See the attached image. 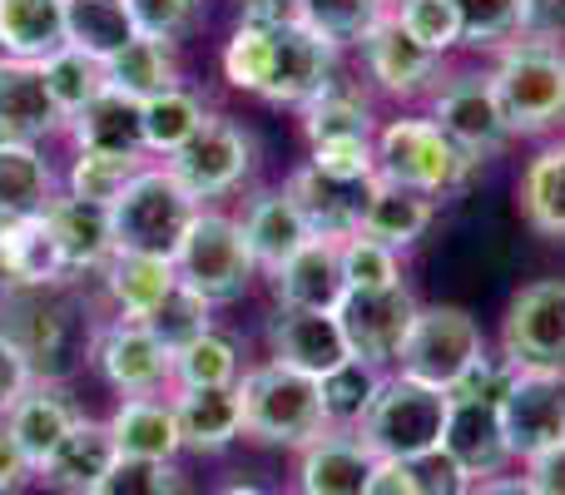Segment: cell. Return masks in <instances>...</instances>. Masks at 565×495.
<instances>
[{"instance_id":"cell-1","label":"cell","mask_w":565,"mask_h":495,"mask_svg":"<svg viewBox=\"0 0 565 495\" xmlns=\"http://www.w3.org/2000/svg\"><path fill=\"white\" fill-rule=\"evenodd\" d=\"M497 85L501 115H507L511 134L541 139L565 125V45H546V40H511L497 50Z\"/></svg>"},{"instance_id":"cell-2","label":"cell","mask_w":565,"mask_h":495,"mask_svg":"<svg viewBox=\"0 0 565 495\" xmlns=\"http://www.w3.org/2000/svg\"><path fill=\"white\" fill-rule=\"evenodd\" d=\"M447 411H451L447 391H431L407 377H387L377 401L367 407V417L358 421V441L377 461H402V466H412V461L441 451Z\"/></svg>"},{"instance_id":"cell-3","label":"cell","mask_w":565,"mask_h":495,"mask_svg":"<svg viewBox=\"0 0 565 495\" xmlns=\"http://www.w3.org/2000/svg\"><path fill=\"white\" fill-rule=\"evenodd\" d=\"M238 397H244V437L264 441V446H298L302 451L312 437L328 431L318 381L302 377V372L278 367V362L244 367Z\"/></svg>"},{"instance_id":"cell-4","label":"cell","mask_w":565,"mask_h":495,"mask_svg":"<svg viewBox=\"0 0 565 495\" xmlns=\"http://www.w3.org/2000/svg\"><path fill=\"white\" fill-rule=\"evenodd\" d=\"M199 218V204L184 194L169 169H139L125 184V194L109 204V228H115V252H154V258H174L184 244L189 224Z\"/></svg>"},{"instance_id":"cell-5","label":"cell","mask_w":565,"mask_h":495,"mask_svg":"<svg viewBox=\"0 0 565 495\" xmlns=\"http://www.w3.org/2000/svg\"><path fill=\"white\" fill-rule=\"evenodd\" d=\"M481 164H471L431 119H387L377 129V179L402 189H417L427 198H447L467 189V179Z\"/></svg>"},{"instance_id":"cell-6","label":"cell","mask_w":565,"mask_h":495,"mask_svg":"<svg viewBox=\"0 0 565 495\" xmlns=\"http://www.w3.org/2000/svg\"><path fill=\"white\" fill-rule=\"evenodd\" d=\"M481 357H487L481 322L467 308L437 302V308H417V322H412L392 367H397V377L422 381L431 391H451Z\"/></svg>"},{"instance_id":"cell-7","label":"cell","mask_w":565,"mask_h":495,"mask_svg":"<svg viewBox=\"0 0 565 495\" xmlns=\"http://www.w3.org/2000/svg\"><path fill=\"white\" fill-rule=\"evenodd\" d=\"M174 272L184 288H194L204 302H238L248 292V282L258 278V262L244 244L238 218L218 214V208H199V218L189 224L184 244L174 248Z\"/></svg>"},{"instance_id":"cell-8","label":"cell","mask_w":565,"mask_h":495,"mask_svg":"<svg viewBox=\"0 0 565 495\" xmlns=\"http://www.w3.org/2000/svg\"><path fill=\"white\" fill-rule=\"evenodd\" d=\"M431 125L471 159V164H487V159L507 154L511 134L507 115H501V99H497V85H491V69H457L447 75L437 89H431Z\"/></svg>"},{"instance_id":"cell-9","label":"cell","mask_w":565,"mask_h":495,"mask_svg":"<svg viewBox=\"0 0 565 495\" xmlns=\"http://www.w3.org/2000/svg\"><path fill=\"white\" fill-rule=\"evenodd\" d=\"M501 362L516 372L565 377V282L541 278L511 298L501 318Z\"/></svg>"},{"instance_id":"cell-10","label":"cell","mask_w":565,"mask_h":495,"mask_svg":"<svg viewBox=\"0 0 565 495\" xmlns=\"http://www.w3.org/2000/svg\"><path fill=\"white\" fill-rule=\"evenodd\" d=\"M89 357H95L99 377H105L125 401L174 391V357L159 347V337L145 327V322L115 318V322H105V327H95Z\"/></svg>"},{"instance_id":"cell-11","label":"cell","mask_w":565,"mask_h":495,"mask_svg":"<svg viewBox=\"0 0 565 495\" xmlns=\"http://www.w3.org/2000/svg\"><path fill=\"white\" fill-rule=\"evenodd\" d=\"M164 169L184 184V194L204 208L209 198L234 194V189L248 179V169H254V139H248L238 125H228V119L214 115L194 144H184L174 159H164Z\"/></svg>"},{"instance_id":"cell-12","label":"cell","mask_w":565,"mask_h":495,"mask_svg":"<svg viewBox=\"0 0 565 495\" xmlns=\"http://www.w3.org/2000/svg\"><path fill=\"white\" fill-rule=\"evenodd\" d=\"M417 308L422 302L412 298L407 282L382 292H348L338 308V327L348 337V352L358 362H367V367H392L412 322H417Z\"/></svg>"},{"instance_id":"cell-13","label":"cell","mask_w":565,"mask_h":495,"mask_svg":"<svg viewBox=\"0 0 565 495\" xmlns=\"http://www.w3.org/2000/svg\"><path fill=\"white\" fill-rule=\"evenodd\" d=\"M501 427H507L511 456L531 461L565 441V377L516 372L501 397Z\"/></svg>"},{"instance_id":"cell-14","label":"cell","mask_w":565,"mask_h":495,"mask_svg":"<svg viewBox=\"0 0 565 495\" xmlns=\"http://www.w3.org/2000/svg\"><path fill=\"white\" fill-rule=\"evenodd\" d=\"M332 75H338V45H328L322 35L292 20V25L274 30V60H268V79L258 99L302 109L318 89H328Z\"/></svg>"},{"instance_id":"cell-15","label":"cell","mask_w":565,"mask_h":495,"mask_svg":"<svg viewBox=\"0 0 565 495\" xmlns=\"http://www.w3.org/2000/svg\"><path fill=\"white\" fill-rule=\"evenodd\" d=\"M65 332H70V308L55 298V288H6L0 292V337H10L25 362L45 367V377L55 372L60 352H65Z\"/></svg>"},{"instance_id":"cell-16","label":"cell","mask_w":565,"mask_h":495,"mask_svg":"<svg viewBox=\"0 0 565 495\" xmlns=\"http://www.w3.org/2000/svg\"><path fill=\"white\" fill-rule=\"evenodd\" d=\"M268 347L274 362L288 372L322 381L328 372H338L342 362H352L348 337L338 327V312H298V308H278L268 322Z\"/></svg>"},{"instance_id":"cell-17","label":"cell","mask_w":565,"mask_h":495,"mask_svg":"<svg viewBox=\"0 0 565 495\" xmlns=\"http://www.w3.org/2000/svg\"><path fill=\"white\" fill-rule=\"evenodd\" d=\"M441 451L467 471L471 481H491L511 466V441L507 427H501V401L487 397H451L447 411V437H441Z\"/></svg>"},{"instance_id":"cell-18","label":"cell","mask_w":565,"mask_h":495,"mask_svg":"<svg viewBox=\"0 0 565 495\" xmlns=\"http://www.w3.org/2000/svg\"><path fill=\"white\" fill-rule=\"evenodd\" d=\"M358 50H362V65H367L372 85L392 99H417L441 85V60L431 55V50H422L417 40L397 25V15L382 20Z\"/></svg>"},{"instance_id":"cell-19","label":"cell","mask_w":565,"mask_h":495,"mask_svg":"<svg viewBox=\"0 0 565 495\" xmlns=\"http://www.w3.org/2000/svg\"><path fill=\"white\" fill-rule=\"evenodd\" d=\"M60 129L65 115L45 89V69L0 55V144H40Z\"/></svg>"},{"instance_id":"cell-20","label":"cell","mask_w":565,"mask_h":495,"mask_svg":"<svg viewBox=\"0 0 565 495\" xmlns=\"http://www.w3.org/2000/svg\"><path fill=\"white\" fill-rule=\"evenodd\" d=\"M0 421H6V431L15 437V446L25 451V461L40 471L60 451V441L79 427V407L70 401V391L60 387L55 377H35L30 391Z\"/></svg>"},{"instance_id":"cell-21","label":"cell","mask_w":565,"mask_h":495,"mask_svg":"<svg viewBox=\"0 0 565 495\" xmlns=\"http://www.w3.org/2000/svg\"><path fill=\"white\" fill-rule=\"evenodd\" d=\"M282 194L292 198V208L302 214L312 238L342 244V238H352L362 224V194H367V184H338V179L318 174L312 164H302L288 174Z\"/></svg>"},{"instance_id":"cell-22","label":"cell","mask_w":565,"mask_h":495,"mask_svg":"<svg viewBox=\"0 0 565 495\" xmlns=\"http://www.w3.org/2000/svg\"><path fill=\"white\" fill-rule=\"evenodd\" d=\"M377 466L358 431H322L298 456V495H362Z\"/></svg>"},{"instance_id":"cell-23","label":"cell","mask_w":565,"mask_h":495,"mask_svg":"<svg viewBox=\"0 0 565 495\" xmlns=\"http://www.w3.org/2000/svg\"><path fill=\"white\" fill-rule=\"evenodd\" d=\"M274 292L278 308H298V312H338L348 298V278H342V252L338 244H302L288 262L274 272Z\"/></svg>"},{"instance_id":"cell-24","label":"cell","mask_w":565,"mask_h":495,"mask_svg":"<svg viewBox=\"0 0 565 495\" xmlns=\"http://www.w3.org/2000/svg\"><path fill=\"white\" fill-rule=\"evenodd\" d=\"M119 461L109 421L79 417V427L60 441V451L35 471V481H45L55 495H95V486L109 476V466Z\"/></svg>"},{"instance_id":"cell-25","label":"cell","mask_w":565,"mask_h":495,"mask_svg":"<svg viewBox=\"0 0 565 495\" xmlns=\"http://www.w3.org/2000/svg\"><path fill=\"white\" fill-rule=\"evenodd\" d=\"M238 228H244V244L254 252L258 272H268V278H274L302 244H312L308 224H302V214L292 208V198L282 194V189H258V194L244 204Z\"/></svg>"},{"instance_id":"cell-26","label":"cell","mask_w":565,"mask_h":495,"mask_svg":"<svg viewBox=\"0 0 565 495\" xmlns=\"http://www.w3.org/2000/svg\"><path fill=\"white\" fill-rule=\"evenodd\" d=\"M45 224L55 234L60 262L65 272H105V262L115 258V228H109V208L85 204V198H55L45 208Z\"/></svg>"},{"instance_id":"cell-27","label":"cell","mask_w":565,"mask_h":495,"mask_svg":"<svg viewBox=\"0 0 565 495\" xmlns=\"http://www.w3.org/2000/svg\"><path fill=\"white\" fill-rule=\"evenodd\" d=\"M0 278L6 288H60L70 278L45 214L0 224Z\"/></svg>"},{"instance_id":"cell-28","label":"cell","mask_w":565,"mask_h":495,"mask_svg":"<svg viewBox=\"0 0 565 495\" xmlns=\"http://www.w3.org/2000/svg\"><path fill=\"white\" fill-rule=\"evenodd\" d=\"M70 139H75L79 154H119V159H145V115L129 95L105 89L89 109H79L70 119Z\"/></svg>"},{"instance_id":"cell-29","label":"cell","mask_w":565,"mask_h":495,"mask_svg":"<svg viewBox=\"0 0 565 495\" xmlns=\"http://www.w3.org/2000/svg\"><path fill=\"white\" fill-rule=\"evenodd\" d=\"M437 218V198L417 194V189H402V184H387V179H372L367 194H362V224L358 234L377 238L387 248H412L422 234L431 228Z\"/></svg>"},{"instance_id":"cell-30","label":"cell","mask_w":565,"mask_h":495,"mask_svg":"<svg viewBox=\"0 0 565 495\" xmlns=\"http://www.w3.org/2000/svg\"><path fill=\"white\" fill-rule=\"evenodd\" d=\"M109 437H115L119 456H129V461H174L184 451L174 401H164V397L119 401V411L109 417Z\"/></svg>"},{"instance_id":"cell-31","label":"cell","mask_w":565,"mask_h":495,"mask_svg":"<svg viewBox=\"0 0 565 495\" xmlns=\"http://www.w3.org/2000/svg\"><path fill=\"white\" fill-rule=\"evenodd\" d=\"M179 417V437L194 451H224L244 437V397L238 387L218 391H169Z\"/></svg>"},{"instance_id":"cell-32","label":"cell","mask_w":565,"mask_h":495,"mask_svg":"<svg viewBox=\"0 0 565 495\" xmlns=\"http://www.w3.org/2000/svg\"><path fill=\"white\" fill-rule=\"evenodd\" d=\"M105 288L115 298L119 318L145 322L169 292L179 288L174 258H154V252H115L105 262Z\"/></svg>"},{"instance_id":"cell-33","label":"cell","mask_w":565,"mask_h":495,"mask_svg":"<svg viewBox=\"0 0 565 495\" xmlns=\"http://www.w3.org/2000/svg\"><path fill=\"white\" fill-rule=\"evenodd\" d=\"M65 50V0H0V55L50 60Z\"/></svg>"},{"instance_id":"cell-34","label":"cell","mask_w":565,"mask_h":495,"mask_svg":"<svg viewBox=\"0 0 565 495\" xmlns=\"http://www.w3.org/2000/svg\"><path fill=\"white\" fill-rule=\"evenodd\" d=\"M302 134L308 144H332V139H377V119H372V99L352 79H328V89L302 105Z\"/></svg>"},{"instance_id":"cell-35","label":"cell","mask_w":565,"mask_h":495,"mask_svg":"<svg viewBox=\"0 0 565 495\" xmlns=\"http://www.w3.org/2000/svg\"><path fill=\"white\" fill-rule=\"evenodd\" d=\"M135 40L139 30L129 20V0H65V45L85 50L89 60L109 65Z\"/></svg>"},{"instance_id":"cell-36","label":"cell","mask_w":565,"mask_h":495,"mask_svg":"<svg viewBox=\"0 0 565 495\" xmlns=\"http://www.w3.org/2000/svg\"><path fill=\"white\" fill-rule=\"evenodd\" d=\"M55 204V174L35 144H0V224L35 218Z\"/></svg>"},{"instance_id":"cell-37","label":"cell","mask_w":565,"mask_h":495,"mask_svg":"<svg viewBox=\"0 0 565 495\" xmlns=\"http://www.w3.org/2000/svg\"><path fill=\"white\" fill-rule=\"evenodd\" d=\"M105 79H109V89L129 95L135 105H149V99H159V95H169V89H179L174 50L159 45V40H135V45H125V50H119V55L105 65Z\"/></svg>"},{"instance_id":"cell-38","label":"cell","mask_w":565,"mask_h":495,"mask_svg":"<svg viewBox=\"0 0 565 495\" xmlns=\"http://www.w3.org/2000/svg\"><path fill=\"white\" fill-rule=\"evenodd\" d=\"M521 214L536 234L565 238V144H546L521 174Z\"/></svg>"},{"instance_id":"cell-39","label":"cell","mask_w":565,"mask_h":495,"mask_svg":"<svg viewBox=\"0 0 565 495\" xmlns=\"http://www.w3.org/2000/svg\"><path fill=\"white\" fill-rule=\"evenodd\" d=\"M139 115H145V149L149 154H164V159H174L184 144H194V139L204 134V125L214 119L204 99L184 85L149 99V105H139Z\"/></svg>"},{"instance_id":"cell-40","label":"cell","mask_w":565,"mask_h":495,"mask_svg":"<svg viewBox=\"0 0 565 495\" xmlns=\"http://www.w3.org/2000/svg\"><path fill=\"white\" fill-rule=\"evenodd\" d=\"M244 377V352L228 332H204L174 357V391H218L238 387Z\"/></svg>"},{"instance_id":"cell-41","label":"cell","mask_w":565,"mask_h":495,"mask_svg":"<svg viewBox=\"0 0 565 495\" xmlns=\"http://www.w3.org/2000/svg\"><path fill=\"white\" fill-rule=\"evenodd\" d=\"M392 15V0H298V25L322 35L328 45H362L382 20Z\"/></svg>"},{"instance_id":"cell-42","label":"cell","mask_w":565,"mask_h":495,"mask_svg":"<svg viewBox=\"0 0 565 495\" xmlns=\"http://www.w3.org/2000/svg\"><path fill=\"white\" fill-rule=\"evenodd\" d=\"M382 381H387V372H382V367H367V362H358V357L342 362L338 372H328V377L318 381L328 431H358V421L367 417V407L377 401Z\"/></svg>"},{"instance_id":"cell-43","label":"cell","mask_w":565,"mask_h":495,"mask_svg":"<svg viewBox=\"0 0 565 495\" xmlns=\"http://www.w3.org/2000/svg\"><path fill=\"white\" fill-rule=\"evenodd\" d=\"M40 69H45V89H50V99H55V109L65 115V125L109 89L105 65L89 60L85 50H75V45H65V50H55L50 60H40Z\"/></svg>"},{"instance_id":"cell-44","label":"cell","mask_w":565,"mask_h":495,"mask_svg":"<svg viewBox=\"0 0 565 495\" xmlns=\"http://www.w3.org/2000/svg\"><path fill=\"white\" fill-rule=\"evenodd\" d=\"M145 327L154 332L159 347H164L169 357H179L189 342H199L204 332H214V302H204L194 288H184V282H179V288L145 318Z\"/></svg>"},{"instance_id":"cell-45","label":"cell","mask_w":565,"mask_h":495,"mask_svg":"<svg viewBox=\"0 0 565 495\" xmlns=\"http://www.w3.org/2000/svg\"><path fill=\"white\" fill-rule=\"evenodd\" d=\"M342 252V278H348V292H382L402 282V252L377 244L367 234H352L338 244Z\"/></svg>"},{"instance_id":"cell-46","label":"cell","mask_w":565,"mask_h":495,"mask_svg":"<svg viewBox=\"0 0 565 495\" xmlns=\"http://www.w3.org/2000/svg\"><path fill=\"white\" fill-rule=\"evenodd\" d=\"M461 20V45L507 50L521 40V0H451Z\"/></svg>"},{"instance_id":"cell-47","label":"cell","mask_w":565,"mask_h":495,"mask_svg":"<svg viewBox=\"0 0 565 495\" xmlns=\"http://www.w3.org/2000/svg\"><path fill=\"white\" fill-rule=\"evenodd\" d=\"M139 169H149L145 159H119V154H75V164H70V198H85V204L109 208L119 194H125V184L139 174Z\"/></svg>"},{"instance_id":"cell-48","label":"cell","mask_w":565,"mask_h":495,"mask_svg":"<svg viewBox=\"0 0 565 495\" xmlns=\"http://www.w3.org/2000/svg\"><path fill=\"white\" fill-rule=\"evenodd\" d=\"M392 15H397V25L407 30L422 50H431L437 60L461 45V20H457V6H451V0H397Z\"/></svg>"},{"instance_id":"cell-49","label":"cell","mask_w":565,"mask_h":495,"mask_svg":"<svg viewBox=\"0 0 565 495\" xmlns=\"http://www.w3.org/2000/svg\"><path fill=\"white\" fill-rule=\"evenodd\" d=\"M268 60H274V30H258V25H238L224 45V75L234 89L244 95H264V79H268Z\"/></svg>"},{"instance_id":"cell-50","label":"cell","mask_w":565,"mask_h":495,"mask_svg":"<svg viewBox=\"0 0 565 495\" xmlns=\"http://www.w3.org/2000/svg\"><path fill=\"white\" fill-rule=\"evenodd\" d=\"M95 495H184L174 461H129L119 456L109 476L95 486Z\"/></svg>"},{"instance_id":"cell-51","label":"cell","mask_w":565,"mask_h":495,"mask_svg":"<svg viewBox=\"0 0 565 495\" xmlns=\"http://www.w3.org/2000/svg\"><path fill=\"white\" fill-rule=\"evenodd\" d=\"M199 15H204V0H129L139 40H159V45H174L184 30L199 25Z\"/></svg>"},{"instance_id":"cell-52","label":"cell","mask_w":565,"mask_h":495,"mask_svg":"<svg viewBox=\"0 0 565 495\" xmlns=\"http://www.w3.org/2000/svg\"><path fill=\"white\" fill-rule=\"evenodd\" d=\"M318 174L338 179V184H372L377 179V139H332V144H312L308 159Z\"/></svg>"},{"instance_id":"cell-53","label":"cell","mask_w":565,"mask_h":495,"mask_svg":"<svg viewBox=\"0 0 565 495\" xmlns=\"http://www.w3.org/2000/svg\"><path fill=\"white\" fill-rule=\"evenodd\" d=\"M412 476H417L422 495H471V486H477L447 451H431V456L412 461Z\"/></svg>"},{"instance_id":"cell-54","label":"cell","mask_w":565,"mask_h":495,"mask_svg":"<svg viewBox=\"0 0 565 495\" xmlns=\"http://www.w3.org/2000/svg\"><path fill=\"white\" fill-rule=\"evenodd\" d=\"M30 381H35V367L25 362V352H20L10 337H0V417L25 397Z\"/></svg>"},{"instance_id":"cell-55","label":"cell","mask_w":565,"mask_h":495,"mask_svg":"<svg viewBox=\"0 0 565 495\" xmlns=\"http://www.w3.org/2000/svg\"><path fill=\"white\" fill-rule=\"evenodd\" d=\"M521 35L561 45L565 40V0H521Z\"/></svg>"},{"instance_id":"cell-56","label":"cell","mask_w":565,"mask_h":495,"mask_svg":"<svg viewBox=\"0 0 565 495\" xmlns=\"http://www.w3.org/2000/svg\"><path fill=\"white\" fill-rule=\"evenodd\" d=\"M30 481H35V466L25 461V451L15 446V437L0 421V495H20Z\"/></svg>"},{"instance_id":"cell-57","label":"cell","mask_w":565,"mask_h":495,"mask_svg":"<svg viewBox=\"0 0 565 495\" xmlns=\"http://www.w3.org/2000/svg\"><path fill=\"white\" fill-rule=\"evenodd\" d=\"M526 486L536 495H565V441L526 461Z\"/></svg>"},{"instance_id":"cell-58","label":"cell","mask_w":565,"mask_h":495,"mask_svg":"<svg viewBox=\"0 0 565 495\" xmlns=\"http://www.w3.org/2000/svg\"><path fill=\"white\" fill-rule=\"evenodd\" d=\"M298 20V0H238V25L278 30Z\"/></svg>"},{"instance_id":"cell-59","label":"cell","mask_w":565,"mask_h":495,"mask_svg":"<svg viewBox=\"0 0 565 495\" xmlns=\"http://www.w3.org/2000/svg\"><path fill=\"white\" fill-rule=\"evenodd\" d=\"M362 495H422V486H417V476H412V466H402V461H377Z\"/></svg>"},{"instance_id":"cell-60","label":"cell","mask_w":565,"mask_h":495,"mask_svg":"<svg viewBox=\"0 0 565 495\" xmlns=\"http://www.w3.org/2000/svg\"><path fill=\"white\" fill-rule=\"evenodd\" d=\"M471 495H536L526 486V476H491V481H477Z\"/></svg>"},{"instance_id":"cell-61","label":"cell","mask_w":565,"mask_h":495,"mask_svg":"<svg viewBox=\"0 0 565 495\" xmlns=\"http://www.w3.org/2000/svg\"><path fill=\"white\" fill-rule=\"evenodd\" d=\"M224 495H268V491H258V486H228Z\"/></svg>"},{"instance_id":"cell-62","label":"cell","mask_w":565,"mask_h":495,"mask_svg":"<svg viewBox=\"0 0 565 495\" xmlns=\"http://www.w3.org/2000/svg\"><path fill=\"white\" fill-rule=\"evenodd\" d=\"M0 292H6V278H0Z\"/></svg>"},{"instance_id":"cell-63","label":"cell","mask_w":565,"mask_h":495,"mask_svg":"<svg viewBox=\"0 0 565 495\" xmlns=\"http://www.w3.org/2000/svg\"><path fill=\"white\" fill-rule=\"evenodd\" d=\"M392 6H397V0H392Z\"/></svg>"}]
</instances>
